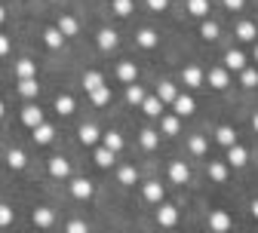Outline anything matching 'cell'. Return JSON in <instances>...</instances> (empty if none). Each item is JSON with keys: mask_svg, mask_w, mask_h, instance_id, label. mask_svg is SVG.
<instances>
[{"mask_svg": "<svg viewBox=\"0 0 258 233\" xmlns=\"http://www.w3.org/2000/svg\"><path fill=\"white\" fill-rule=\"evenodd\" d=\"M206 227H209V233H231L234 230V218L224 209H212L209 218H206Z\"/></svg>", "mask_w": 258, "mask_h": 233, "instance_id": "6da1fadb", "label": "cell"}, {"mask_svg": "<svg viewBox=\"0 0 258 233\" xmlns=\"http://www.w3.org/2000/svg\"><path fill=\"white\" fill-rule=\"evenodd\" d=\"M203 83H209L212 89H228L231 86V71H224L221 64H215V68H209V71H203Z\"/></svg>", "mask_w": 258, "mask_h": 233, "instance_id": "7a4b0ae2", "label": "cell"}, {"mask_svg": "<svg viewBox=\"0 0 258 233\" xmlns=\"http://www.w3.org/2000/svg\"><path fill=\"white\" fill-rule=\"evenodd\" d=\"M142 199L151 206H160V203H166V187L160 184V181H145L142 184Z\"/></svg>", "mask_w": 258, "mask_h": 233, "instance_id": "3957f363", "label": "cell"}, {"mask_svg": "<svg viewBox=\"0 0 258 233\" xmlns=\"http://www.w3.org/2000/svg\"><path fill=\"white\" fill-rule=\"evenodd\" d=\"M157 224L163 227V230L178 227V209H175L172 203H160V206H157Z\"/></svg>", "mask_w": 258, "mask_h": 233, "instance_id": "277c9868", "label": "cell"}, {"mask_svg": "<svg viewBox=\"0 0 258 233\" xmlns=\"http://www.w3.org/2000/svg\"><path fill=\"white\" fill-rule=\"evenodd\" d=\"M221 68L224 71H243V68H249V61H246V52L243 49H228L224 52V58H221Z\"/></svg>", "mask_w": 258, "mask_h": 233, "instance_id": "5b68a950", "label": "cell"}, {"mask_svg": "<svg viewBox=\"0 0 258 233\" xmlns=\"http://www.w3.org/2000/svg\"><path fill=\"white\" fill-rule=\"evenodd\" d=\"M55 31H58L64 40H68V37H77V34H80V22H77L71 13H61L58 22H55Z\"/></svg>", "mask_w": 258, "mask_h": 233, "instance_id": "8992f818", "label": "cell"}, {"mask_svg": "<svg viewBox=\"0 0 258 233\" xmlns=\"http://www.w3.org/2000/svg\"><path fill=\"white\" fill-rule=\"evenodd\" d=\"M31 221H34L37 230H49L55 224V209L49 206H37V209H31Z\"/></svg>", "mask_w": 258, "mask_h": 233, "instance_id": "52a82bcc", "label": "cell"}, {"mask_svg": "<svg viewBox=\"0 0 258 233\" xmlns=\"http://www.w3.org/2000/svg\"><path fill=\"white\" fill-rule=\"evenodd\" d=\"M46 169H49V175H52V178L68 181V178H71V160H64V157H49Z\"/></svg>", "mask_w": 258, "mask_h": 233, "instance_id": "ba28073f", "label": "cell"}, {"mask_svg": "<svg viewBox=\"0 0 258 233\" xmlns=\"http://www.w3.org/2000/svg\"><path fill=\"white\" fill-rule=\"evenodd\" d=\"M194 111H197V102H194L187 92H178V95H175V102H172V114H175L178 120H184V117H190Z\"/></svg>", "mask_w": 258, "mask_h": 233, "instance_id": "9c48e42d", "label": "cell"}, {"mask_svg": "<svg viewBox=\"0 0 258 233\" xmlns=\"http://www.w3.org/2000/svg\"><path fill=\"white\" fill-rule=\"evenodd\" d=\"M206 175H209V181L224 184V181H228V175H231V166L224 163V160H209L206 163Z\"/></svg>", "mask_w": 258, "mask_h": 233, "instance_id": "30bf717a", "label": "cell"}, {"mask_svg": "<svg viewBox=\"0 0 258 233\" xmlns=\"http://www.w3.org/2000/svg\"><path fill=\"white\" fill-rule=\"evenodd\" d=\"M181 86H187V89H200L203 86V68L200 64H184L181 68Z\"/></svg>", "mask_w": 258, "mask_h": 233, "instance_id": "8fae6325", "label": "cell"}, {"mask_svg": "<svg viewBox=\"0 0 258 233\" xmlns=\"http://www.w3.org/2000/svg\"><path fill=\"white\" fill-rule=\"evenodd\" d=\"M117 43H120V37H117L114 28H99V31H95V46H99L102 52L117 49Z\"/></svg>", "mask_w": 258, "mask_h": 233, "instance_id": "7c38bea8", "label": "cell"}, {"mask_svg": "<svg viewBox=\"0 0 258 233\" xmlns=\"http://www.w3.org/2000/svg\"><path fill=\"white\" fill-rule=\"evenodd\" d=\"M234 37H237V40H243V43H255V40H258V25H255V22H249V19L237 22V25H234Z\"/></svg>", "mask_w": 258, "mask_h": 233, "instance_id": "4fadbf2b", "label": "cell"}, {"mask_svg": "<svg viewBox=\"0 0 258 233\" xmlns=\"http://www.w3.org/2000/svg\"><path fill=\"white\" fill-rule=\"evenodd\" d=\"M212 138H215V144H221L224 150L234 147V144H240V141H237V129H234V126H228V123H221V126L215 129V135H212Z\"/></svg>", "mask_w": 258, "mask_h": 233, "instance_id": "5bb4252c", "label": "cell"}, {"mask_svg": "<svg viewBox=\"0 0 258 233\" xmlns=\"http://www.w3.org/2000/svg\"><path fill=\"white\" fill-rule=\"evenodd\" d=\"M71 184H68V190H71V196L74 199H89L92 193H95V187H92V181L89 178H68Z\"/></svg>", "mask_w": 258, "mask_h": 233, "instance_id": "9a60e30c", "label": "cell"}, {"mask_svg": "<svg viewBox=\"0 0 258 233\" xmlns=\"http://www.w3.org/2000/svg\"><path fill=\"white\" fill-rule=\"evenodd\" d=\"M139 111H142L145 117H151V120H160V117H163V114H166V105H163V102H160V98H157V95H148V98H145V102H142V108H139Z\"/></svg>", "mask_w": 258, "mask_h": 233, "instance_id": "2e32d148", "label": "cell"}, {"mask_svg": "<svg viewBox=\"0 0 258 233\" xmlns=\"http://www.w3.org/2000/svg\"><path fill=\"white\" fill-rule=\"evenodd\" d=\"M77 138H80V144H86V147H95V144L102 141V132H99V126L83 123V126L77 129Z\"/></svg>", "mask_w": 258, "mask_h": 233, "instance_id": "e0dca14e", "label": "cell"}, {"mask_svg": "<svg viewBox=\"0 0 258 233\" xmlns=\"http://www.w3.org/2000/svg\"><path fill=\"white\" fill-rule=\"evenodd\" d=\"M184 13L203 22V19H209V13H212V4H209V0H184Z\"/></svg>", "mask_w": 258, "mask_h": 233, "instance_id": "ac0fdd59", "label": "cell"}, {"mask_svg": "<svg viewBox=\"0 0 258 233\" xmlns=\"http://www.w3.org/2000/svg\"><path fill=\"white\" fill-rule=\"evenodd\" d=\"M224 163H228L231 169H243V166L249 163V150H246L243 144H234V147H228V157H224Z\"/></svg>", "mask_w": 258, "mask_h": 233, "instance_id": "d6986e66", "label": "cell"}, {"mask_svg": "<svg viewBox=\"0 0 258 233\" xmlns=\"http://www.w3.org/2000/svg\"><path fill=\"white\" fill-rule=\"evenodd\" d=\"M169 181L172 184H187L190 181V169H187L184 160H172L169 163Z\"/></svg>", "mask_w": 258, "mask_h": 233, "instance_id": "ffe728a7", "label": "cell"}, {"mask_svg": "<svg viewBox=\"0 0 258 233\" xmlns=\"http://www.w3.org/2000/svg\"><path fill=\"white\" fill-rule=\"evenodd\" d=\"M117 80L126 83V86H129V83H136V80H139V64H136V61H129V58L120 61V64H117Z\"/></svg>", "mask_w": 258, "mask_h": 233, "instance_id": "44dd1931", "label": "cell"}, {"mask_svg": "<svg viewBox=\"0 0 258 233\" xmlns=\"http://www.w3.org/2000/svg\"><path fill=\"white\" fill-rule=\"evenodd\" d=\"M136 43L142 46V49H157L160 46V34L154 28H139L136 31Z\"/></svg>", "mask_w": 258, "mask_h": 233, "instance_id": "7402d4cb", "label": "cell"}, {"mask_svg": "<svg viewBox=\"0 0 258 233\" xmlns=\"http://www.w3.org/2000/svg\"><path fill=\"white\" fill-rule=\"evenodd\" d=\"M31 132H34V135H31V138H34V144H52L55 141V126H49L46 120L40 126H34Z\"/></svg>", "mask_w": 258, "mask_h": 233, "instance_id": "603a6c76", "label": "cell"}, {"mask_svg": "<svg viewBox=\"0 0 258 233\" xmlns=\"http://www.w3.org/2000/svg\"><path fill=\"white\" fill-rule=\"evenodd\" d=\"M19 117H22V123H25V126H31V129L43 123V111H40V105H25Z\"/></svg>", "mask_w": 258, "mask_h": 233, "instance_id": "cb8c5ba5", "label": "cell"}, {"mask_svg": "<svg viewBox=\"0 0 258 233\" xmlns=\"http://www.w3.org/2000/svg\"><path fill=\"white\" fill-rule=\"evenodd\" d=\"M160 135H178V132H181V120L175 117V114H163V117H160Z\"/></svg>", "mask_w": 258, "mask_h": 233, "instance_id": "d4e9b609", "label": "cell"}, {"mask_svg": "<svg viewBox=\"0 0 258 233\" xmlns=\"http://www.w3.org/2000/svg\"><path fill=\"white\" fill-rule=\"evenodd\" d=\"M102 147H108L111 153H120L123 147H126V141H123V135H120V132L117 129H111V132H105V135H102V141H99Z\"/></svg>", "mask_w": 258, "mask_h": 233, "instance_id": "484cf974", "label": "cell"}, {"mask_svg": "<svg viewBox=\"0 0 258 233\" xmlns=\"http://www.w3.org/2000/svg\"><path fill=\"white\" fill-rule=\"evenodd\" d=\"M139 144H142L145 150H157V147H160V132L151 129V126H145V129L139 132Z\"/></svg>", "mask_w": 258, "mask_h": 233, "instance_id": "4316f807", "label": "cell"}, {"mask_svg": "<svg viewBox=\"0 0 258 233\" xmlns=\"http://www.w3.org/2000/svg\"><path fill=\"white\" fill-rule=\"evenodd\" d=\"M175 95H178V86H175L172 80H160V86H157V98H160V102H163V105H172Z\"/></svg>", "mask_w": 258, "mask_h": 233, "instance_id": "83f0119b", "label": "cell"}, {"mask_svg": "<svg viewBox=\"0 0 258 233\" xmlns=\"http://www.w3.org/2000/svg\"><path fill=\"white\" fill-rule=\"evenodd\" d=\"M55 111H58L61 117H71V114L77 111V102H74V95H68V92L55 95Z\"/></svg>", "mask_w": 258, "mask_h": 233, "instance_id": "f1b7e54d", "label": "cell"}, {"mask_svg": "<svg viewBox=\"0 0 258 233\" xmlns=\"http://www.w3.org/2000/svg\"><path fill=\"white\" fill-rule=\"evenodd\" d=\"M16 77H19V80L37 77V61H34V58H22V61H16Z\"/></svg>", "mask_w": 258, "mask_h": 233, "instance_id": "f546056e", "label": "cell"}, {"mask_svg": "<svg viewBox=\"0 0 258 233\" xmlns=\"http://www.w3.org/2000/svg\"><path fill=\"white\" fill-rule=\"evenodd\" d=\"M187 150H190V157H206L209 153V138L206 135H190L187 138Z\"/></svg>", "mask_w": 258, "mask_h": 233, "instance_id": "4dcf8cb0", "label": "cell"}, {"mask_svg": "<svg viewBox=\"0 0 258 233\" xmlns=\"http://www.w3.org/2000/svg\"><path fill=\"white\" fill-rule=\"evenodd\" d=\"M92 160H95V166H99V169H111V166L117 163V153H111L108 147H95V153H92Z\"/></svg>", "mask_w": 258, "mask_h": 233, "instance_id": "1f68e13d", "label": "cell"}, {"mask_svg": "<svg viewBox=\"0 0 258 233\" xmlns=\"http://www.w3.org/2000/svg\"><path fill=\"white\" fill-rule=\"evenodd\" d=\"M148 98V92H145V86H139V83H129L126 86V102L133 105V108H142V102Z\"/></svg>", "mask_w": 258, "mask_h": 233, "instance_id": "d6a6232c", "label": "cell"}, {"mask_svg": "<svg viewBox=\"0 0 258 233\" xmlns=\"http://www.w3.org/2000/svg\"><path fill=\"white\" fill-rule=\"evenodd\" d=\"M7 166H10V169H16V172L28 169V153H25V150H19V147H13V150L7 153Z\"/></svg>", "mask_w": 258, "mask_h": 233, "instance_id": "836d02e7", "label": "cell"}, {"mask_svg": "<svg viewBox=\"0 0 258 233\" xmlns=\"http://www.w3.org/2000/svg\"><path fill=\"white\" fill-rule=\"evenodd\" d=\"M89 102H92L95 108H105V105H111V86L105 83V86H99V89H92V92H89Z\"/></svg>", "mask_w": 258, "mask_h": 233, "instance_id": "e575fe53", "label": "cell"}, {"mask_svg": "<svg viewBox=\"0 0 258 233\" xmlns=\"http://www.w3.org/2000/svg\"><path fill=\"white\" fill-rule=\"evenodd\" d=\"M111 13L120 19H129L136 13V0H111Z\"/></svg>", "mask_w": 258, "mask_h": 233, "instance_id": "d590c367", "label": "cell"}, {"mask_svg": "<svg viewBox=\"0 0 258 233\" xmlns=\"http://www.w3.org/2000/svg\"><path fill=\"white\" fill-rule=\"evenodd\" d=\"M200 37H203V40H209V43H212V40H218V37H221V28H218V22H212V19H203V22H200Z\"/></svg>", "mask_w": 258, "mask_h": 233, "instance_id": "8d00e7d4", "label": "cell"}, {"mask_svg": "<svg viewBox=\"0 0 258 233\" xmlns=\"http://www.w3.org/2000/svg\"><path fill=\"white\" fill-rule=\"evenodd\" d=\"M80 83H83V89L86 92H92V89H99V86H105V77L99 74V71H83V77H80Z\"/></svg>", "mask_w": 258, "mask_h": 233, "instance_id": "74e56055", "label": "cell"}, {"mask_svg": "<svg viewBox=\"0 0 258 233\" xmlns=\"http://www.w3.org/2000/svg\"><path fill=\"white\" fill-rule=\"evenodd\" d=\"M37 92H40V83H37V77H31V80H19V95L22 98H37Z\"/></svg>", "mask_w": 258, "mask_h": 233, "instance_id": "f35d334b", "label": "cell"}, {"mask_svg": "<svg viewBox=\"0 0 258 233\" xmlns=\"http://www.w3.org/2000/svg\"><path fill=\"white\" fill-rule=\"evenodd\" d=\"M117 181L126 184V187H133L139 181V169H136V166H120V169H117Z\"/></svg>", "mask_w": 258, "mask_h": 233, "instance_id": "ab89813d", "label": "cell"}, {"mask_svg": "<svg viewBox=\"0 0 258 233\" xmlns=\"http://www.w3.org/2000/svg\"><path fill=\"white\" fill-rule=\"evenodd\" d=\"M40 37H43V43H46L49 49H61V46H64V37L55 31V25H52V28H43V34H40Z\"/></svg>", "mask_w": 258, "mask_h": 233, "instance_id": "60d3db41", "label": "cell"}, {"mask_svg": "<svg viewBox=\"0 0 258 233\" xmlns=\"http://www.w3.org/2000/svg\"><path fill=\"white\" fill-rule=\"evenodd\" d=\"M240 83H243L246 89L258 86V71H255V68H243V71H240Z\"/></svg>", "mask_w": 258, "mask_h": 233, "instance_id": "b9f144b4", "label": "cell"}, {"mask_svg": "<svg viewBox=\"0 0 258 233\" xmlns=\"http://www.w3.org/2000/svg\"><path fill=\"white\" fill-rule=\"evenodd\" d=\"M64 233H89V224L83 218H71L68 224H64Z\"/></svg>", "mask_w": 258, "mask_h": 233, "instance_id": "7bdbcfd3", "label": "cell"}, {"mask_svg": "<svg viewBox=\"0 0 258 233\" xmlns=\"http://www.w3.org/2000/svg\"><path fill=\"white\" fill-rule=\"evenodd\" d=\"M13 221H16V212H13V206L0 203V227H10Z\"/></svg>", "mask_w": 258, "mask_h": 233, "instance_id": "ee69618b", "label": "cell"}, {"mask_svg": "<svg viewBox=\"0 0 258 233\" xmlns=\"http://www.w3.org/2000/svg\"><path fill=\"white\" fill-rule=\"evenodd\" d=\"M151 13H166L169 10V0H145Z\"/></svg>", "mask_w": 258, "mask_h": 233, "instance_id": "f6af8a7d", "label": "cell"}, {"mask_svg": "<svg viewBox=\"0 0 258 233\" xmlns=\"http://www.w3.org/2000/svg\"><path fill=\"white\" fill-rule=\"evenodd\" d=\"M10 52H13V40L7 34H0V58H7Z\"/></svg>", "mask_w": 258, "mask_h": 233, "instance_id": "bcb514c9", "label": "cell"}, {"mask_svg": "<svg viewBox=\"0 0 258 233\" xmlns=\"http://www.w3.org/2000/svg\"><path fill=\"white\" fill-rule=\"evenodd\" d=\"M221 4H224V7H228L231 13H240V10L246 7V0H221Z\"/></svg>", "mask_w": 258, "mask_h": 233, "instance_id": "7dc6e473", "label": "cell"}, {"mask_svg": "<svg viewBox=\"0 0 258 233\" xmlns=\"http://www.w3.org/2000/svg\"><path fill=\"white\" fill-rule=\"evenodd\" d=\"M249 212H252V218L258 221V199H252V203H249Z\"/></svg>", "mask_w": 258, "mask_h": 233, "instance_id": "c3c4849f", "label": "cell"}, {"mask_svg": "<svg viewBox=\"0 0 258 233\" xmlns=\"http://www.w3.org/2000/svg\"><path fill=\"white\" fill-rule=\"evenodd\" d=\"M7 22V10H4V4H0V25Z\"/></svg>", "mask_w": 258, "mask_h": 233, "instance_id": "681fc988", "label": "cell"}, {"mask_svg": "<svg viewBox=\"0 0 258 233\" xmlns=\"http://www.w3.org/2000/svg\"><path fill=\"white\" fill-rule=\"evenodd\" d=\"M252 129H255V132H258V111H255V114H252Z\"/></svg>", "mask_w": 258, "mask_h": 233, "instance_id": "f907efd6", "label": "cell"}, {"mask_svg": "<svg viewBox=\"0 0 258 233\" xmlns=\"http://www.w3.org/2000/svg\"><path fill=\"white\" fill-rule=\"evenodd\" d=\"M252 58L258 61V40H255V46H252Z\"/></svg>", "mask_w": 258, "mask_h": 233, "instance_id": "816d5d0a", "label": "cell"}, {"mask_svg": "<svg viewBox=\"0 0 258 233\" xmlns=\"http://www.w3.org/2000/svg\"><path fill=\"white\" fill-rule=\"evenodd\" d=\"M4 111H7V105H4V98H0V117H4Z\"/></svg>", "mask_w": 258, "mask_h": 233, "instance_id": "f5cc1de1", "label": "cell"}]
</instances>
